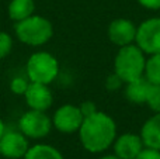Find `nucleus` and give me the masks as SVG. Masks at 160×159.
<instances>
[{"label": "nucleus", "instance_id": "7ed1b4c3", "mask_svg": "<svg viewBox=\"0 0 160 159\" xmlns=\"http://www.w3.org/2000/svg\"><path fill=\"white\" fill-rule=\"evenodd\" d=\"M14 34L28 47H41L52 38L53 25L47 17L32 14L14 24Z\"/></svg>", "mask_w": 160, "mask_h": 159}, {"label": "nucleus", "instance_id": "6e6552de", "mask_svg": "<svg viewBox=\"0 0 160 159\" xmlns=\"http://www.w3.org/2000/svg\"><path fill=\"white\" fill-rule=\"evenodd\" d=\"M28 138L20 130H7L0 138V155L6 159H22L30 149Z\"/></svg>", "mask_w": 160, "mask_h": 159}, {"label": "nucleus", "instance_id": "f03ea898", "mask_svg": "<svg viewBox=\"0 0 160 159\" xmlns=\"http://www.w3.org/2000/svg\"><path fill=\"white\" fill-rule=\"evenodd\" d=\"M146 54L136 44L121 47L114 58V73L125 83L145 76Z\"/></svg>", "mask_w": 160, "mask_h": 159}, {"label": "nucleus", "instance_id": "9b49d317", "mask_svg": "<svg viewBox=\"0 0 160 159\" xmlns=\"http://www.w3.org/2000/svg\"><path fill=\"white\" fill-rule=\"evenodd\" d=\"M145 148L141 135L133 132H125V134L117 135L112 144L114 154L121 159H136L138 155Z\"/></svg>", "mask_w": 160, "mask_h": 159}, {"label": "nucleus", "instance_id": "f257e3e1", "mask_svg": "<svg viewBox=\"0 0 160 159\" xmlns=\"http://www.w3.org/2000/svg\"><path fill=\"white\" fill-rule=\"evenodd\" d=\"M78 132L80 144L86 151L90 154H101L112 146L117 138V124L110 114L98 110L84 117Z\"/></svg>", "mask_w": 160, "mask_h": 159}, {"label": "nucleus", "instance_id": "393cba45", "mask_svg": "<svg viewBox=\"0 0 160 159\" xmlns=\"http://www.w3.org/2000/svg\"><path fill=\"white\" fill-rule=\"evenodd\" d=\"M100 159H121V158H118L115 154H112V155H104V156H101Z\"/></svg>", "mask_w": 160, "mask_h": 159}, {"label": "nucleus", "instance_id": "dca6fc26", "mask_svg": "<svg viewBox=\"0 0 160 159\" xmlns=\"http://www.w3.org/2000/svg\"><path fill=\"white\" fill-rule=\"evenodd\" d=\"M145 78L153 85H160V52L146 58Z\"/></svg>", "mask_w": 160, "mask_h": 159}, {"label": "nucleus", "instance_id": "b1692460", "mask_svg": "<svg viewBox=\"0 0 160 159\" xmlns=\"http://www.w3.org/2000/svg\"><path fill=\"white\" fill-rule=\"evenodd\" d=\"M4 131H6V126H4V123H3L2 117H0V138H2V135L4 134Z\"/></svg>", "mask_w": 160, "mask_h": 159}, {"label": "nucleus", "instance_id": "4be33fe9", "mask_svg": "<svg viewBox=\"0 0 160 159\" xmlns=\"http://www.w3.org/2000/svg\"><path fill=\"white\" fill-rule=\"evenodd\" d=\"M136 159H160V151H158V149H152V148H146V146H145Z\"/></svg>", "mask_w": 160, "mask_h": 159}, {"label": "nucleus", "instance_id": "412c9836", "mask_svg": "<svg viewBox=\"0 0 160 159\" xmlns=\"http://www.w3.org/2000/svg\"><path fill=\"white\" fill-rule=\"evenodd\" d=\"M79 109H80V111H82L83 117H88V115L94 114L96 111H98L96 103H94V101H90V100L83 101V103L79 106Z\"/></svg>", "mask_w": 160, "mask_h": 159}, {"label": "nucleus", "instance_id": "9d476101", "mask_svg": "<svg viewBox=\"0 0 160 159\" xmlns=\"http://www.w3.org/2000/svg\"><path fill=\"white\" fill-rule=\"evenodd\" d=\"M24 99L28 109L38 111H47L53 103V95L52 90L49 89V85L34 83V82H30L24 93Z\"/></svg>", "mask_w": 160, "mask_h": 159}, {"label": "nucleus", "instance_id": "ddd939ff", "mask_svg": "<svg viewBox=\"0 0 160 159\" xmlns=\"http://www.w3.org/2000/svg\"><path fill=\"white\" fill-rule=\"evenodd\" d=\"M149 87H150V82L143 76V78H139L132 82L125 83L124 95L128 101H131L132 104H139L141 106V104L146 103Z\"/></svg>", "mask_w": 160, "mask_h": 159}, {"label": "nucleus", "instance_id": "0eeeda50", "mask_svg": "<svg viewBox=\"0 0 160 159\" xmlns=\"http://www.w3.org/2000/svg\"><path fill=\"white\" fill-rule=\"evenodd\" d=\"M51 118H52L53 128L62 134L78 132L84 120L79 106H75V104H63L58 107Z\"/></svg>", "mask_w": 160, "mask_h": 159}, {"label": "nucleus", "instance_id": "1a4fd4ad", "mask_svg": "<svg viewBox=\"0 0 160 159\" xmlns=\"http://www.w3.org/2000/svg\"><path fill=\"white\" fill-rule=\"evenodd\" d=\"M136 28L135 23L129 18H115L108 25V39L118 48L135 44Z\"/></svg>", "mask_w": 160, "mask_h": 159}, {"label": "nucleus", "instance_id": "423d86ee", "mask_svg": "<svg viewBox=\"0 0 160 159\" xmlns=\"http://www.w3.org/2000/svg\"><path fill=\"white\" fill-rule=\"evenodd\" d=\"M135 44L148 56L160 52V17H150L138 25Z\"/></svg>", "mask_w": 160, "mask_h": 159}, {"label": "nucleus", "instance_id": "a211bd4d", "mask_svg": "<svg viewBox=\"0 0 160 159\" xmlns=\"http://www.w3.org/2000/svg\"><path fill=\"white\" fill-rule=\"evenodd\" d=\"M13 51V37L6 31H0V59H4Z\"/></svg>", "mask_w": 160, "mask_h": 159}, {"label": "nucleus", "instance_id": "f3484780", "mask_svg": "<svg viewBox=\"0 0 160 159\" xmlns=\"http://www.w3.org/2000/svg\"><path fill=\"white\" fill-rule=\"evenodd\" d=\"M146 104L153 113H160V85L150 83L149 93L146 97Z\"/></svg>", "mask_w": 160, "mask_h": 159}, {"label": "nucleus", "instance_id": "6ab92c4d", "mask_svg": "<svg viewBox=\"0 0 160 159\" xmlns=\"http://www.w3.org/2000/svg\"><path fill=\"white\" fill-rule=\"evenodd\" d=\"M28 85H30V80H28L27 78L16 76V78H13L11 82H10V90H11V93H14V95L24 96Z\"/></svg>", "mask_w": 160, "mask_h": 159}, {"label": "nucleus", "instance_id": "39448f33", "mask_svg": "<svg viewBox=\"0 0 160 159\" xmlns=\"http://www.w3.org/2000/svg\"><path fill=\"white\" fill-rule=\"evenodd\" d=\"M52 128V118L48 117L47 111H38V110L30 109L18 120V130L28 140H42L49 134Z\"/></svg>", "mask_w": 160, "mask_h": 159}, {"label": "nucleus", "instance_id": "20e7f679", "mask_svg": "<svg viewBox=\"0 0 160 159\" xmlns=\"http://www.w3.org/2000/svg\"><path fill=\"white\" fill-rule=\"evenodd\" d=\"M59 73V62L51 52L37 51L25 64V75L34 83L51 85Z\"/></svg>", "mask_w": 160, "mask_h": 159}, {"label": "nucleus", "instance_id": "f8f14e48", "mask_svg": "<svg viewBox=\"0 0 160 159\" xmlns=\"http://www.w3.org/2000/svg\"><path fill=\"white\" fill-rule=\"evenodd\" d=\"M139 135L146 148L160 151V113H155L145 121Z\"/></svg>", "mask_w": 160, "mask_h": 159}, {"label": "nucleus", "instance_id": "4468645a", "mask_svg": "<svg viewBox=\"0 0 160 159\" xmlns=\"http://www.w3.org/2000/svg\"><path fill=\"white\" fill-rule=\"evenodd\" d=\"M7 14L11 21L18 23L35 14V2L34 0H10L7 6Z\"/></svg>", "mask_w": 160, "mask_h": 159}, {"label": "nucleus", "instance_id": "5701e85b", "mask_svg": "<svg viewBox=\"0 0 160 159\" xmlns=\"http://www.w3.org/2000/svg\"><path fill=\"white\" fill-rule=\"evenodd\" d=\"M136 2L148 10H160V0H136Z\"/></svg>", "mask_w": 160, "mask_h": 159}, {"label": "nucleus", "instance_id": "aec40b11", "mask_svg": "<svg viewBox=\"0 0 160 159\" xmlns=\"http://www.w3.org/2000/svg\"><path fill=\"white\" fill-rule=\"evenodd\" d=\"M122 85H124V82L121 80V78H119L117 73H111L107 78V80H105V87H107L110 92H115V90L121 89Z\"/></svg>", "mask_w": 160, "mask_h": 159}, {"label": "nucleus", "instance_id": "2eb2a0df", "mask_svg": "<svg viewBox=\"0 0 160 159\" xmlns=\"http://www.w3.org/2000/svg\"><path fill=\"white\" fill-rule=\"evenodd\" d=\"M22 159H65L61 151L49 144H35L30 146Z\"/></svg>", "mask_w": 160, "mask_h": 159}]
</instances>
